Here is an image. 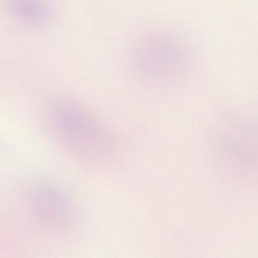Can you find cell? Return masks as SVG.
<instances>
[{
    "instance_id": "cell-1",
    "label": "cell",
    "mask_w": 258,
    "mask_h": 258,
    "mask_svg": "<svg viewBox=\"0 0 258 258\" xmlns=\"http://www.w3.org/2000/svg\"><path fill=\"white\" fill-rule=\"evenodd\" d=\"M51 130L61 146L82 161L101 163L110 159L117 148V139L110 127L90 109L66 97L49 104Z\"/></svg>"
},
{
    "instance_id": "cell-2",
    "label": "cell",
    "mask_w": 258,
    "mask_h": 258,
    "mask_svg": "<svg viewBox=\"0 0 258 258\" xmlns=\"http://www.w3.org/2000/svg\"><path fill=\"white\" fill-rule=\"evenodd\" d=\"M33 190L32 200L41 218L62 228L74 222L76 216L74 202L61 186L42 179L36 182Z\"/></svg>"
},
{
    "instance_id": "cell-3",
    "label": "cell",
    "mask_w": 258,
    "mask_h": 258,
    "mask_svg": "<svg viewBox=\"0 0 258 258\" xmlns=\"http://www.w3.org/2000/svg\"><path fill=\"white\" fill-rule=\"evenodd\" d=\"M7 5L10 11L15 16L33 24H43L51 17L49 6L42 1L14 0L10 1Z\"/></svg>"
}]
</instances>
